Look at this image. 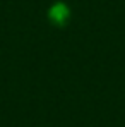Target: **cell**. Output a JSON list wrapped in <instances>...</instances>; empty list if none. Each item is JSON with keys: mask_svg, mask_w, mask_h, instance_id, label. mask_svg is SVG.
<instances>
[{"mask_svg": "<svg viewBox=\"0 0 125 127\" xmlns=\"http://www.w3.org/2000/svg\"><path fill=\"white\" fill-rule=\"evenodd\" d=\"M69 16H70V10H69V7L65 3H62V2L55 3L50 9V12H48V17L55 22L57 26H63L67 22V19H69Z\"/></svg>", "mask_w": 125, "mask_h": 127, "instance_id": "obj_1", "label": "cell"}]
</instances>
